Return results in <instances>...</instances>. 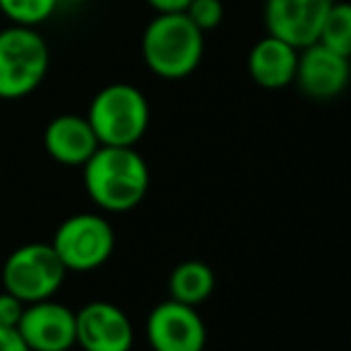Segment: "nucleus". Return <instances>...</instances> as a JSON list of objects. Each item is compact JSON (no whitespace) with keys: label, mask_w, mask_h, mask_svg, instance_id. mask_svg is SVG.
Here are the masks:
<instances>
[{"label":"nucleus","mask_w":351,"mask_h":351,"mask_svg":"<svg viewBox=\"0 0 351 351\" xmlns=\"http://www.w3.org/2000/svg\"><path fill=\"white\" fill-rule=\"evenodd\" d=\"M213 289H215V275H213L210 265H206L204 261H184L172 270L170 280H167L170 299L186 306L206 304L210 299Z\"/></svg>","instance_id":"nucleus-14"},{"label":"nucleus","mask_w":351,"mask_h":351,"mask_svg":"<svg viewBox=\"0 0 351 351\" xmlns=\"http://www.w3.org/2000/svg\"><path fill=\"white\" fill-rule=\"evenodd\" d=\"M0 351H32L17 328H0Z\"/></svg>","instance_id":"nucleus-19"},{"label":"nucleus","mask_w":351,"mask_h":351,"mask_svg":"<svg viewBox=\"0 0 351 351\" xmlns=\"http://www.w3.org/2000/svg\"><path fill=\"white\" fill-rule=\"evenodd\" d=\"M24 301L17 299L10 291H0V328H17L19 318L24 313Z\"/></svg>","instance_id":"nucleus-18"},{"label":"nucleus","mask_w":351,"mask_h":351,"mask_svg":"<svg viewBox=\"0 0 351 351\" xmlns=\"http://www.w3.org/2000/svg\"><path fill=\"white\" fill-rule=\"evenodd\" d=\"M330 5L332 0H265V29L301 51L318 41Z\"/></svg>","instance_id":"nucleus-11"},{"label":"nucleus","mask_w":351,"mask_h":351,"mask_svg":"<svg viewBox=\"0 0 351 351\" xmlns=\"http://www.w3.org/2000/svg\"><path fill=\"white\" fill-rule=\"evenodd\" d=\"M82 167L88 199L101 210L127 213L146 199L151 172L134 146H98Z\"/></svg>","instance_id":"nucleus-1"},{"label":"nucleus","mask_w":351,"mask_h":351,"mask_svg":"<svg viewBox=\"0 0 351 351\" xmlns=\"http://www.w3.org/2000/svg\"><path fill=\"white\" fill-rule=\"evenodd\" d=\"M351 79L349 58L330 51L323 43H311L299 51L294 84L313 101H332L347 88Z\"/></svg>","instance_id":"nucleus-10"},{"label":"nucleus","mask_w":351,"mask_h":351,"mask_svg":"<svg viewBox=\"0 0 351 351\" xmlns=\"http://www.w3.org/2000/svg\"><path fill=\"white\" fill-rule=\"evenodd\" d=\"M65 275L67 268L58 258L56 249L51 244L32 241L8 256L3 265V287L24 304H34L53 299L65 282Z\"/></svg>","instance_id":"nucleus-5"},{"label":"nucleus","mask_w":351,"mask_h":351,"mask_svg":"<svg viewBox=\"0 0 351 351\" xmlns=\"http://www.w3.org/2000/svg\"><path fill=\"white\" fill-rule=\"evenodd\" d=\"M141 56L156 77L184 79L204 60V32L184 12L156 14L143 29Z\"/></svg>","instance_id":"nucleus-2"},{"label":"nucleus","mask_w":351,"mask_h":351,"mask_svg":"<svg viewBox=\"0 0 351 351\" xmlns=\"http://www.w3.org/2000/svg\"><path fill=\"white\" fill-rule=\"evenodd\" d=\"M60 3H86V0H60Z\"/></svg>","instance_id":"nucleus-21"},{"label":"nucleus","mask_w":351,"mask_h":351,"mask_svg":"<svg viewBox=\"0 0 351 351\" xmlns=\"http://www.w3.org/2000/svg\"><path fill=\"white\" fill-rule=\"evenodd\" d=\"M86 120L101 146H136L148 130L151 108L134 84H108L93 96Z\"/></svg>","instance_id":"nucleus-3"},{"label":"nucleus","mask_w":351,"mask_h":351,"mask_svg":"<svg viewBox=\"0 0 351 351\" xmlns=\"http://www.w3.org/2000/svg\"><path fill=\"white\" fill-rule=\"evenodd\" d=\"M158 14H165V12H184L189 8L191 0H146Z\"/></svg>","instance_id":"nucleus-20"},{"label":"nucleus","mask_w":351,"mask_h":351,"mask_svg":"<svg viewBox=\"0 0 351 351\" xmlns=\"http://www.w3.org/2000/svg\"><path fill=\"white\" fill-rule=\"evenodd\" d=\"M296 62H299V48L273 34H265L249 53V74L261 88L275 91L294 84Z\"/></svg>","instance_id":"nucleus-13"},{"label":"nucleus","mask_w":351,"mask_h":351,"mask_svg":"<svg viewBox=\"0 0 351 351\" xmlns=\"http://www.w3.org/2000/svg\"><path fill=\"white\" fill-rule=\"evenodd\" d=\"M43 146L56 162L67 167H82L96 153L98 136L93 134L86 117L79 115H58L48 122L43 132Z\"/></svg>","instance_id":"nucleus-12"},{"label":"nucleus","mask_w":351,"mask_h":351,"mask_svg":"<svg viewBox=\"0 0 351 351\" xmlns=\"http://www.w3.org/2000/svg\"><path fill=\"white\" fill-rule=\"evenodd\" d=\"M146 339L153 351H204L208 330L196 306L167 299L148 313Z\"/></svg>","instance_id":"nucleus-7"},{"label":"nucleus","mask_w":351,"mask_h":351,"mask_svg":"<svg viewBox=\"0 0 351 351\" xmlns=\"http://www.w3.org/2000/svg\"><path fill=\"white\" fill-rule=\"evenodd\" d=\"M77 344L82 351H132L134 325L120 306L91 301L77 311Z\"/></svg>","instance_id":"nucleus-9"},{"label":"nucleus","mask_w":351,"mask_h":351,"mask_svg":"<svg viewBox=\"0 0 351 351\" xmlns=\"http://www.w3.org/2000/svg\"><path fill=\"white\" fill-rule=\"evenodd\" d=\"M51 65L48 43L36 27L10 24L0 32V98L19 101L43 84Z\"/></svg>","instance_id":"nucleus-4"},{"label":"nucleus","mask_w":351,"mask_h":351,"mask_svg":"<svg viewBox=\"0 0 351 351\" xmlns=\"http://www.w3.org/2000/svg\"><path fill=\"white\" fill-rule=\"evenodd\" d=\"M60 0H0V12L19 27H38L53 17Z\"/></svg>","instance_id":"nucleus-16"},{"label":"nucleus","mask_w":351,"mask_h":351,"mask_svg":"<svg viewBox=\"0 0 351 351\" xmlns=\"http://www.w3.org/2000/svg\"><path fill=\"white\" fill-rule=\"evenodd\" d=\"M51 246L67 273H91L106 265L115 251V230L103 215L77 213L60 222Z\"/></svg>","instance_id":"nucleus-6"},{"label":"nucleus","mask_w":351,"mask_h":351,"mask_svg":"<svg viewBox=\"0 0 351 351\" xmlns=\"http://www.w3.org/2000/svg\"><path fill=\"white\" fill-rule=\"evenodd\" d=\"M184 14L206 34L220 27L222 17H225V8H222V0H191Z\"/></svg>","instance_id":"nucleus-17"},{"label":"nucleus","mask_w":351,"mask_h":351,"mask_svg":"<svg viewBox=\"0 0 351 351\" xmlns=\"http://www.w3.org/2000/svg\"><path fill=\"white\" fill-rule=\"evenodd\" d=\"M318 43L351 60V3H335L332 0L323 19V27H320Z\"/></svg>","instance_id":"nucleus-15"},{"label":"nucleus","mask_w":351,"mask_h":351,"mask_svg":"<svg viewBox=\"0 0 351 351\" xmlns=\"http://www.w3.org/2000/svg\"><path fill=\"white\" fill-rule=\"evenodd\" d=\"M17 332L32 351H70L77 344V313L60 301H34L24 306Z\"/></svg>","instance_id":"nucleus-8"}]
</instances>
